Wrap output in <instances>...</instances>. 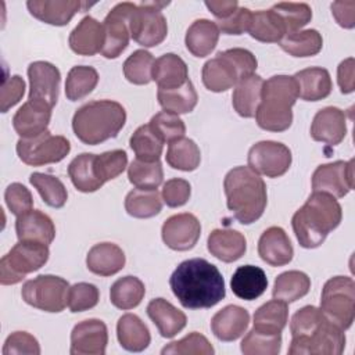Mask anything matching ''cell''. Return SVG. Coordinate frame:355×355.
Masks as SVG:
<instances>
[{
	"label": "cell",
	"instance_id": "1",
	"mask_svg": "<svg viewBox=\"0 0 355 355\" xmlns=\"http://www.w3.org/2000/svg\"><path fill=\"white\" fill-rule=\"evenodd\" d=\"M169 286L173 295L187 309L211 308L226 295L222 273L204 258L179 263L169 279Z\"/></svg>",
	"mask_w": 355,
	"mask_h": 355
},
{
	"label": "cell",
	"instance_id": "2",
	"mask_svg": "<svg viewBox=\"0 0 355 355\" xmlns=\"http://www.w3.org/2000/svg\"><path fill=\"white\" fill-rule=\"evenodd\" d=\"M290 330L293 337L290 355H340L344 352V330L329 320L320 308L306 305L297 311L291 318Z\"/></svg>",
	"mask_w": 355,
	"mask_h": 355
},
{
	"label": "cell",
	"instance_id": "3",
	"mask_svg": "<svg viewBox=\"0 0 355 355\" xmlns=\"http://www.w3.org/2000/svg\"><path fill=\"white\" fill-rule=\"evenodd\" d=\"M343 218L341 205L329 193L313 191L291 219L293 230L301 247L316 248L326 240Z\"/></svg>",
	"mask_w": 355,
	"mask_h": 355
},
{
	"label": "cell",
	"instance_id": "4",
	"mask_svg": "<svg viewBox=\"0 0 355 355\" xmlns=\"http://www.w3.org/2000/svg\"><path fill=\"white\" fill-rule=\"evenodd\" d=\"M227 208L243 225L258 220L268 202L263 179L250 166H236L227 172L223 180Z\"/></svg>",
	"mask_w": 355,
	"mask_h": 355
},
{
	"label": "cell",
	"instance_id": "5",
	"mask_svg": "<svg viewBox=\"0 0 355 355\" xmlns=\"http://www.w3.org/2000/svg\"><path fill=\"white\" fill-rule=\"evenodd\" d=\"M125 122L126 111L122 104L112 100H98L86 103L76 110L72 129L82 143L96 146L115 137Z\"/></svg>",
	"mask_w": 355,
	"mask_h": 355
},
{
	"label": "cell",
	"instance_id": "6",
	"mask_svg": "<svg viewBox=\"0 0 355 355\" xmlns=\"http://www.w3.org/2000/svg\"><path fill=\"white\" fill-rule=\"evenodd\" d=\"M298 98V87L293 76L275 75L263 80L261 103L255 112L257 123L269 132H284L291 126V107Z\"/></svg>",
	"mask_w": 355,
	"mask_h": 355
},
{
	"label": "cell",
	"instance_id": "7",
	"mask_svg": "<svg viewBox=\"0 0 355 355\" xmlns=\"http://www.w3.org/2000/svg\"><path fill=\"white\" fill-rule=\"evenodd\" d=\"M257 65L258 61L250 50L234 47L219 51L204 64L202 83L211 92H226L243 78L254 73Z\"/></svg>",
	"mask_w": 355,
	"mask_h": 355
},
{
	"label": "cell",
	"instance_id": "8",
	"mask_svg": "<svg viewBox=\"0 0 355 355\" xmlns=\"http://www.w3.org/2000/svg\"><path fill=\"white\" fill-rule=\"evenodd\" d=\"M49 255L47 244L19 240L0 261V283L10 286L22 282L28 273L40 269Z\"/></svg>",
	"mask_w": 355,
	"mask_h": 355
},
{
	"label": "cell",
	"instance_id": "9",
	"mask_svg": "<svg viewBox=\"0 0 355 355\" xmlns=\"http://www.w3.org/2000/svg\"><path fill=\"white\" fill-rule=\"evenodd\" d=\"M355 283L348 276L329 279L322 290L320 311L341 330L352 326L355 318Z\"/></svg>",
	"mask_w": 355,
	"mask_h": 355
},
{
	"label": "cell",
	"instance_id": "10",
	"mask_svg": "<svg viewBox=\"0 0 355 355\" xmlns=\"http://www.w3.org/2000/svg\"><path fill=\"white\" fill-rule=\"evenodd\" d=\"M69 283L54 275H40L24 283L22 300L44 312H61L68 305Z\"/></svg>",
	"mask_w": 355,
	"mask_h": 355
},
{
	"label": "cell",
	"instance_id": "11",
	"mask_svg": "<svg viewBox=\"0 0 355 355\" xmlns=\"http://www.w3.org/2000/svg\"><path fill=\"white\" fill-rule=\"evenodd\" d=\"M166 3L143 1L139 6L135 4L130 12V36L136 43L143 47H154L164 42L168 33L166 18L161 12V8Z\"/></svg>",
	"mask_w": 355,
	"mask_h": 355
},
{
	"label": "cell",
	"instance_id": "12",
	"mask_svg": "<svg viewBox=\"0 0 355 355\" xmlns=\"http://www.w3.org/2000/svg\"><path fill=\"white\" fill-rule=\"evenodd\" d=\"M71 150L67 137L51 135L49 130L32 139H19L17 141V154L19 159L31 166H42L64 159Z\"/></svg>",
	"mask_w": 355,
	"mask_h": 355
},
{
	"label": "cell",
	"instance_id": "13",
	"mask_svg": "<svg viewBox=\"0 0 355 355\" xmlns=\"http://www.w3.org/2000/svg\"><path fill=\"white\" fill-rule=\"evenodd\" d=\"M291 159L290 148L273 140L258 141L248 151V166L258 175L268 178L284 175L291 165Z\"/></svg>",
	"mask_w": 355,
	"mask_h": 355
},
{
	"label": "cell",
	"instance_id": "14",
	"mask_svg": "<svg viewBox=\"0 0 355 355\" xmlns=\"http://www.w3.org/2000/svg\"><path fill=\"white\" fill-rule=\"evenodd\" d=\"M135 4L125 1L116 4L105 17L104 28V46L101 54L105 58H116L129 44L130 37V12Z\"/></svg>",
	"mask_w": 355,
	"mask_h": 355
},
{
	"label": "cell",
	"instance_id": "15",
	"mask_svg": "<svg viewBox=\"0 0 355 355\" xmlns=\"http://www.w3.org/2000/svg\"><path fill=\"white\" fill-rule=\"evenodd\" d=\"M313 191L341 198L354 189V159L319 165L312 175Z\"/></svg>",
	"mask_w": 355,
	"mask_h": 355
},
{
	"label": "cell",
	"instance_id": "16",
	"mask_svg": "<svg viewBox=\"0 0 355 355\" xmlns=\"http://www.w3.org/2000/svg\"><path fill=\"white\" fill-rule=\"evenodd\" d=\"M29 98L50 108L57 104L60 94L61 73L58 68L47 61H35L28 67Z\"/></svg>",
	"mask_w": 355,
	"mask_h": 355
},
{
	"label": "cell",
	"instance_id": "17",
	"mask_svg": "<svg viewBox=\"0 0 355 355\" xmlns=\"http://www.w3.org/2000/svg\"><path fill=\"white\" fill-rule=\"evenodd\" d=\"M161 234L164 243L171 250L187 251L197 244L201 234V225L193 214H176L164 222Z\"/></svg>",
	"mask_w": 355,
	"mask_h": 355
},
{
	"label": "cell",
	"instance_id": "18",
	"mask_svg": "<svg viewBox=\"0 0 355 355\" xmlns=\"http://www.w3.org/2000/svg\"><path fill=\"white\" fill-rule=\"evenodd\" d=\"M108 343V330L100 319H86L75 324L71 333V355H103Z\"/></svg>",
	"mask_w": 355,
	"mask_h": 355
},
{
	"label": "cell",
	"instance_id": "19",
	"mask_svg": "<svg viewBox=\"0 0 355 355\" xmlns=\"http://www.w3.org/2000/svg\"><path fill=\"white\" fill-rule=\"evenodd\" d=\"M347 135L345 112L337 107L319 110L311 125V137L330 146H337Z\"/></svg>",
	"mask_w": 355,
	"mask_h": 355
},
{
	"label": "cell",
	"instance_id": "20",
	"mask_svg": "<svg viewBox=\"0 0 355 355\" xmlns=\"http://www.w3.org/2000/svg\"><path fill=\"white\" fill-rule=\"evenodd\" d=\"M92 4L75 0H29L26 7L39 21L55 26L67 25L80 10Z\"/></svg>",
	"mask_w": 355,
	"mask_h": 355
},
{
	"label": "cell",
	"instance_id": "21",
	"mask_svg": "<svg viewBox=\"0 0 355 355\" xmlns=\"http://www.w3.org/2000/svg\"><path fill=\"white\" fill-rule=\"evenodd\" d=\"M258 254L268 265L283 266L293 259L294 250L287 233L279 226H270L259 237Z\"/></svg>",
	"mask_w": 355,
	"mask_h": 355
},
{
	"label": "cell",
	"instance_id": "22",
	"mask_svg": "<svg viewBox=\"0 0 355 355\" xmlns=\"http://www.w3.org/2000/svg\"><path fill=\"white\" fill-rule=\"evenodd\" d=\"M51 118V108L28 100L15 112L12 118L14 130L21 136V139H32L47 130Z\"/></svg>",
	"mask_w": 355,
	"mask_h": 355
},
{
	"label": "cell",
	"instance_id": "23",
	"mask_svg": "<svg viewBox=\"0 0 355 355\" xmlns=\"http://www.w3.org/2000/svg\"><path fill=\"white\" fill-rule=\"evenodd\" d=\"M250 313L239 305H227L218 311L211 319V330L220 341H234L248 327Z\"/></svg>",
	"mask_w": 355,
	"mask_h": 355
},
{
	"label": "cell",
	"instance_id": "24",
	"mask_svg": "<svg viewBox=\"0 0 355 355\" xmlns=\"http://www.w3.org/2000/svg\"><path fill=\"white\" fill-rule=\"evenodd\" d=\"M69 47L79 55H94L101 53L104 46V28L90 15L82 21L69 33Z\"/></svg>",
	"mask_w": 355,
	"mask_h": 355
},
{
	"label": "cell",
	"instance_id": "25",
	"mask_svg": "<svg viewBox=\"0 0 355 355\" xmlns=\"http://www.w3.org/2000/svg\"><path fill=\"white\" fill-rule=\"evenodd\" d=\"M15 232L18 240L39 241L47 245L55 237V227L51 218L39 209H31L17 216Z\"/></svg>",
	"mask_w": 355,
	"mask_h": 355
},
{
	"label": "cell",
	"instance_id": "26",
	"mask_svg": "<svg viewBox=\"0 0 355 355\" xmlns=\"http://www.w3.org/2000/svg\"><path fill=\"white\" fill-rule=\"evenodd\" d=\"M147 315L165 338L175 337L187 323L186 315L164 298L151 300L147 305Z\"/></svg>",
	"mask_w": 355,
	"mask_h": 355
},
{
	"label": "cell",
	"instance_id": "27",
	"mask_svg": "<svg viewBox=\"0 0 355 355\" xmlns=\"http://www.w3.org/2000/svg\"><path fill=\"white\" fill-rule=\"evenodd\" d=\"M208 251L223 262L240 259L247 250L245 237L233 229H215L209 233L207 241Z\"/></svg>",
	"mask_w": 355,
	"mask_h": 355
},
{
	"label": "cell",
	"instance_id": "28",
	"mask_svg": "<svg viewBox=\"0 0 355 355\" xmlns=\"http://www.w3.org/2000/svg\"><path fill=\"white\" fill-rule=\"evenodd\" d=\"M293 78L298 87V97L305 101H319L331 93L330 73L322 67L301 69Z\"/></svg>",
	"mask_w": 355,
	"mask_h": 355
},
{
	"label": "cell",
	"instance_id": "29",
	"mask_svg": "<svg viewBox=\"0 0 355 355\" xmlns=\"http://www.w3.org/2000/svg\"><path fill=\"white\" fill-rule=\"evenodd\" d=\"M125 254L114 243H98L93 245L86 257V265L90 272L98 276H112L123 269Z\"/></svg>",
	"mask_w": 355,
	"mask_h": 355
},
{
	"label": "cell",
	"instance_id": "30",
	"mask_svg": "<svg viewBox=\"0 0 355 355\" xmlns=\"http://www.w3.org/2000/svg\"><path fill=\"white\" fill-rule=\"evenodd\" d=\"M230 287L236 297L252 301L265 293L268 287V277L259 266L243 265L234 270L230 279Z\"/></svg>",
	"mask_w": 355,
	"mask_h": 355
},
{
	"label": "cell",
	"instance_id": "31",
	"mask_svg": "<svg viewBox=\"0 0 355 355\" xmlns=\"http://www.w3.org/2000/svg\"><path fill=\"white\" fill-rule=\"evenodd\" d=\"M153 80H155L158 89L162 90L180 87L189 80L187 65L179 55L166 53L154 61Z\"/></svg>",
	"mask_w": 355,
	"mask_h": 355
},
{
	"label": "cell",
	"instance_id": "32",
	"mask_svg": "<svg viewBox=\"0 0 355 355\" xmlns=\"http://www.w3.org/2000/svg\"><path fill=\"white\" fill-rule=\"evenodd\" d=\"M116 337L122 348L130 352L144 351L150 341V330L135 313H125L118 319Z\"/></svg>",
	"mask_w": 355,
	"mask_h": 355
},
{
	"label": "cell",
	"instance_id": "33",
	"mask_svg": "<svg viewBox=\"0 0 355 355\" xmlns=\"http://www.w3.org/2000/svg\"><path fill=\"white\" fill-rule=\"evenodd\" d=\"M219 40V28L214 21L196 19L187 29L184 43L194 57H207Z\"/></svg>",
	"mask_w": 355,
	"mask_h": 355
},
{
	"label": "cell",
	"instance_id": "34",
	"mask_svg": "<svg viewBox=\"0 0 355 355\" xmlns=\"http://www.w3.org/2000/svg\"><path fill=\"white\" fill-rule=\"evenodd\" d=\"M263 86V79L251 73L243 78L237 85L232 96V104L234 111L243 118L255 116L257 108L261 103V92Z\"/></svg>",
	"mask_w": 355,
	"mask_h": 355
},
{
	"label": "cell",
	"instance_id": "35",
	"mask_svg": "<svg viewBox=\"0 0 355 355\" xmlns=\"http://www.w3.org/2000/svg\"><path fill=\"white\" fill-rule=\"evenodd\" d=\"M248 32L255 40L263 43H279L287 33V29L282 18L270 8L252 12Z\"/></svg>",
	"mask_w": 355,
	"mask_h": 355
},
{
	"label": "cell",
	"instance_id": "36",
	"mask_svg": "<svg viewBox=\"0 0 355 355\" xmlns=\"http://www.w3.org/2000/svg\"><path fill=\"white\" fill-rule=\"evenodd\" d=\"M288 320L287 302L272 300L261 305L254 313V327L265 334H282Z\"/></svg>",
	"mask_w": 355,
	"mask_h": 355
},
{
	"label": "cell",
	"instance_id": "37",
	"mask_svg": "<svg viewBox=\"0 0 355 355\" xmlns=\"http://www.w3.org/2000/svg\"><path fill=\"white\" fill-rule=\"evenodd\" d=\"M94 158L96 154L83 153L75 157L68 165V175L71 182L82 193H93L104 184L96 173Z\"/></svg>",
	"mask_w": 355,
	"mask_h": 355
},
{
	"label": "cell",
	"instance_id": "38",
	"mask_svg": "<svg viewBox=\"0 0 355 355\" xmlns=\"http://www.w3.org/2000/svg\"><path fill=\"white\" fill-rule=\"evenodd\" d=\"M279 46L293 57H312L322 50L323 39L316 29H305L286 33Z\"/></svg>",
	"mask_w": 355,
	"mask_h": 355
},
{
	"label": "cell",
	"instance_id": "39",
	"mask_svg": "<svg viewBox=\"0 0 355 355\" xmlns=\"http://www.w3.org/2000/svg\"><path fill=\"white\" fill-rule=\"evenodd\" d=\"M311 288V279L306 273L300 270H288L280 273L273 284V298L284 302H294L308 294Z\"/></svg>",
	"mask_w": 355,
	"mask_h": 355
},
{
	"label": "cell",
	"instance_id": "40",
	"mask_svg": "<svg viewBox=\"0 0 355 355\" xmlns=\"http://www.w3.org/2000/svg\"><path fill=\"white\" fill-rule=\"evenodd\" d=\"M157 98L159 105L164 108V111L179 115V114L191 112L197 105L198 96L191 80L189 79L184 85L176 89H171V90L158 89Z\"/></svg>",
	"mask_w": 355,
	"mask_h": 355
},
{
	"label": "cell",
	"instance_id": "41",
	"mask_svg": "<svg viewBox=\"0 0 355 355\" xmlns=\"http://www.w3.org/2000/svg\"><path fill=\"white\" fill-rule=\"evenodd\" d=\"M144 283L136 276L118 279L110 288V300L114 306L128 311L136 308L144 298Z\"/></svg>",
	"mask_w": 355,
	"mask_h": 355
},
{
	"label": "cell",
	"instance_id": "42",
	"mask_svg": "<svg viewBox=\"0 0 355 355\" xmlns=\"http://www.w3.org/2000/svg\"><path fill=\"white\" fill-rule=\"evenodd\" d=\"M165 158L171 168L191 172L198 168L201 161V153L194 140L180 137L169 143Z\"/></svg>",
	"mask_w": 355,
	"mask_h": 355
},
{
	"label": "cell",
	"instance_id": "43",
	"mask_svg": "<svg viewBox=\"0 0 355 355\" xmlns=\"http://www.w3.org/2000/svg\"><path fill=\"white\" fill-rule=\"evenodd\" d=\"M98 83V73L93 67H72L65 80V96L71 101H78L93 92Z\"/></svg>",
	"mask_w": 355,
	"mask_h": 355
},
{
	"label": "cell",
	"instance_id": "44",
	"mask_svg": "<svg viewBox=\"0 0 355 355\" xmlns=\"http://www.w3.org/2000/svg\"><path fill=\"white\" fill-rule=\"evenodd\" d=\"M130 148L135 151L136 158L144 162L159 161L162 154L164 141L151 129L150 123L139 126L129 140Z\"/></svg>",
	"mask_w": 355,
	"mask_h": 355
},
{
	"label": "cell",
	"instance_id": "45",
	"mask_svg": "<svg viewBox=\"0 0 355 355\" xmlns=\"http://www.w3.org/2000/svg\"><path fill=\"white\" fill-rule=\"evenodd\" d=\"M125 209L133 218H153L162 209V200L157 190L133 189L125 198Z\"/></svg>",
	"mask_w": 355,
	"mask_h": 355
},
{
	"label": "cell",
	"instance_id": "46",
	"mask_svg": "<svg viewBox=\"0 0 355 355\" xmlns=\"http://www.w3.org/2000/svg\"><path fill=\"white\" fill-rule=\"evenodd\" d=\"M29 182L39 191L40 197L47 205L53 208H61L65 205L68 193L64 183L58 178L42 172H33L29 176Z\"/></svg>",
	"mask_w": 355,
	"mask_h": 355
},
{
	"label": "cell",
	"instance_id": "47",
	"mask_svg": "<svg viewBox=\"0 0 355 355\" xmlns=\"http://www.w3.org/2000/svg\"><path fill=\"white\" fill-rule=\"evenodd\" d=\"M128 178L136 189L157 190L164 179L162 165L159 161L144 162L136 158L128 168Z\"/></svg>",
	"mask_w": 355,
	"mask_h": 355
},
{
	"label": "cell",
	"instance_id": "48",
	"mask_svg": "<svg viewBox=\"0 0 355 355\" xmlns=\"http://www.w3.org/2000/svg\"><path fill=\"white\" fill-rule=\"evenodd\" d=\"M154 57L146 50L133 51L123 62V75L133 85H147L153 80Z\"/></svg>",
	"mask_w": 355,
	"mask_h": 355
},
{
	"label": "cell",
	"instance_id": "49",
	"mask_svg": "<svg viewBox=\"0 0 355 355\" xmlns=\"http://www.w3.org/2000/svg\"><path fill=\"white\" fill-rule=\"evenodd\" d=\"M240 348L245 355H277L282 348V334H265L252 329L243 338Z\"/></svg>",
	"mask_w": 355,
	"mask_h": 355
},
{
	"label": "cell",
	"instance_id": "50",
	"mask_svg": "<svg viewBox=\"0 0 355 355\" xmlns=\"http://www.w3.org/2000/svg\"><path fill=\"white\" fill-rule=\"evenodd\" d=\"M272 10L284 22L287 33L297 32L312 19V8L306 3L283 1L275 4Z\"/></svg>",
	"mask_w": 355,
	"mask_h": 355
},
{
	"label": "cell",
	"instance_id": "51",
	"mask_svg": "<svg viewBox=\"0 0 355 355\" xmlns=\"http://www.w3.org/2000/svg\"><path fill=\"white\" fill-rule=\"evenodd\" d=\"M128 165V155L123 150L105 151L94 158V168L98 179L105 183L119 176Z\"/></svg>",
	"mask_w": 355,
	"mask_h": 355
},
{
	"label": "cell",
	"instance_id": "52",
	"mask_svg": "<svg viewBox=\"0 0 355 355\" xmlns=\"http://www.w3.org/2000/svg\"><path fill=\"white\" fill-rule=\"evenodd\" d=\"M150 126L164 143L178 140L186 133L184 122L176 114L168 111H161L155 114L150 121Z\"/></svg>",
	"mask_w": 355,
	"mask_h": 355
},
{
	"label": "cell",
	"instance_id": "53",
	"mask_svg": "<svg viewBox=\"0 0 355 355\" xmlns=\"http://www.w3.org/2000/svg\"><path fill=\"white\" fill-rule=\"evenodd\" d=\"M214 352H215V349L211 345V343L207 340V337L197 331H191L182 340H178V341H173V343L165 345L161 351L162 355H165V354L212 355Z\"/></svg>",
	"mask_w": 355,
	"mask_h": 355
},
{
	"label": "cell",
	"instance_id": "54",
	"mask_svg": "<svg viewBox=\"0 0 355 355\" xmlns=\"http://www.w3.org/2000/svg\"><path fill=\"white\" fill-rule=\"evenodd\" d=\"M100 300L98 288L92 283H76L69 287L68 308L71 312H83L97 305Z\"/></svg>",
	"mask_w": 355,
	"mask_h": 355
},
{
	"label": "cell",
	"instance_id": "55",
	"mask_svg": "<svg viewBox=\"0 0 355 355\" xmlns=\"http://www.w3.org/2000/svg\"><path fill=\"white\" fill-rule=\"evenodd\" d=\"M4 200L11 214L19 216L26 214L33 207V198L31 191L22 183H11L4 193Z\"/></svg>",
	"mask_w": 355,
	"mask_h": 355
},
{
	"label": "cell",
	"instance_id": "56",
	"mask_svg": "<svg viewBox=\"0 0 355 355\" xmlns=\"http://www.w3.org/2000/svg\"><path fill=\"white\" fill-rule=\"evenodd\" d=\"M39 355L40 354V345L37 340L26 333V331H14L11 333L3 347V355Z\"/></svg>",
	"mask_w": 355,
	"mask_h": 355
},
{
	"label": "cell",
	"instance_id": "57",
	"mask_svg": "<svg viewBox=\"0 0 355 355\" xmlns=\"http://www.w3.org/2000/svg\"><path fill=\"white\" fill-rule=\"evenodd\" d=\"M191 194L190 183L180 178H173L166 180L162 187V200L171 208H178L184 205Z\"/></svg>",
	"mask_w": 355,
	"mask_h": 355
},
{
	"label": "cell",
	"instance_id": "58",
	"mask_svg": "<svg viewBox=\"0 0 355 355\" xmlns=\"http://www.w3.org/2000/svg\"><path fill=\"white\" fill-rule=\"evenodd\" d=\"M25 93V82L19 75H12L6 78L1 85L0 94V110L7 112L12 105H15Z\"/></svg>",
	"mask_w": 355,
	"mask_h": 355
},
{
	"label": "cell",
	"instance_id": "59",
	"mask_svg": "<svg viewBox=\"0 0 355 355\" xmlns=\"http://www.w3.org/2000/svg\"><path fill=\"white\" fill-rule=\"evenodd\" d=\"M252 12L247 7H237V10L226 19L218 21V28L225 35H241L248 31Z\"/></svg>",
	"mask_w": 355,
	"mask_h": 355
},
{
	"label": "cell",
	"instance_id": "60",
	"mask_svg": "<svg viewBox=\"0 0 355 355\" xmlns=\"http://www.w3.org/2000/svg\"><path fill=\"white\" fill-rule=\"evenodd\" d=\"M331 14L340 26L347 29H351L355 26V1L354 0L331 3Z\"/></svg>",
	"mask_w": 355,
	"mask_h": 355
},
{
	"label": "cell",
	"instance_id": "61",
	"mask_svg": "<svg viewBox=\"0 0 355 355\" xmlns=\"http://www.w3.org/2000/svg\"><path fill=\"white\" fill-rule=\"evenodd\" d=\"M355 65L354 58L349 57L340 62L337 68V82L340 86L341 93L348 94L352 93L355 89Z\"/></svg>",
	"mask_w": 355,
	"mask_h": 355
},
{
	"label": "cell",
	"instance_id": "62",
	"mask_svg": "<svg viewBox=\"0 0 355 355\" xmlns=\"http://www.w3.org/2000/svg\"><path fill=\"white\" fill-rule=\"evenodd\" d=\"M207 8L219 19L229 18L239 7V3L236 0H227V1H205Z\"/></svg>",
	"mask_w": 355,
	"mask_h": 355
}]
</instances>
